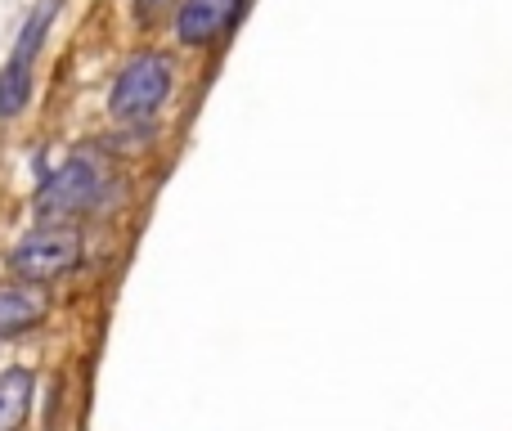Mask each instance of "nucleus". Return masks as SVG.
<instances>
[{
	"instance_id": "7ed1b4c3",
	"label": "nucleus",
	"mask_w": 512,
	"mask_h": 431,
	"mask_svg": "<svg viewBox=\"0 0 512 431\" xmlns=\"http://www.w3.org/2000/svg\"><path fill=\"white\" fill-rule=\"evenodd\" d=\"M171 95V63L162 54H135L113 81L108 95V113L131 122V117H149L153 108H162V99Z\"/></svg>"
},
{
	"instance_id": "423d86ee",
	"label": "nucleus",
	"mask_w": 512,
	"mask_h": 431,
	"mask_svg": "<svg viewBox=\"0 0 512 431\" xmlns=\"http://www.w3.org/2000/svg\"><path fill=\"white\" fill-rule=\"evenodd\" d=\"M32 391L36 378L27 369H5L0 373V431H18L32 414Z\"/></svg>"
},
{
	"instance_id": "39448f33",
	"label": "nucleus",
	"mask_w": 512,
	"mask_h": 431,
	"mask_svg": "<svg viewBox=\"0 0 512 431\" xmlns=\"http://www.w3.org/2000/svg\"><path fill=\"white\" fill-rule=\"evenodd\" d=\"M45 315L41 283H0V337H18Z\"/></svg>"
},
{
	"instance_id": "20e7f679",
	"label": "nucleus",
	"mask_w": 512,
	"mask_h": 431,
	"mask_svg": "<svg viewBox=\"0 0 512 431\" xmlns=\"http://www.w3.org/2000/svg\"><path fill=\"white\" fill-rule=\"evenodd\" d=\"M243 5L248 0H185L176 14V36L185 45H207L243 14Z\"/></svg>"
},
{
	"instance_id": "0eeeda50",
	"label": "nucleus",
	"mask_w": 512,
	"mask_h": 431,
	"mask_svg": "<svg viewBox=\"0 0 512 431\" xmlns=\"http://www.w3.org/2000/svg\"><path fill=\"white\" fill-rule=\"evenodd\" d=\"M59 9H63V0H41V5L27 14V23H23V32H18L14 54H9V59L36 63V54H41V45H45V32H50V23H54V14H59Z\"/></svg>"
},
{
	"instance_id": "6e6552de",
	"label": "nucleus",
	"mask_w": 512,
	"mask_h": 431,
	"mask_svg": "<svg viewBox=\"0 0 512 431\" xmlns=\"http://www.w3.org/2000/svg\"><path fill=\"white\" fill-rule=\"evenodd\" d=\"M32 99V63L9 59L0 72V117H18Z\"/></svg>"
},
{
	"instance_id": "1a4fd4ad",
	"label": "nucleus",
	"mask_w": 512,
	"mask_h": 431,
	"mask_svg": "<svg viewBox=\"0 0 512 431\" xmlns=\"http://www.w3.org/2000/svg\"><path fill=\"white\" fill-rule=\"evenodd\" d=\"M167 9H171V0H140V5H135V14H140V23H158Z\"/></svg>"
},
{
	"instance_id": "f257e3e1",
	"label": "nucleus",
	"mask_w": 512,
	"mask_h": 431,
	"mask_svg": "<svg viewBox=\"0 0 512 431\" xmlns=\"http://www.w3.org/2000/svg\"><path fill=\"white\" fill-rule=\"evenodd\" d=\"M104 189H108V167L95 153H77V158H68L59 171H50L41 180V189H36V216H41V225H63L68 216L99 207Z\"/></svg>"
},
{
	"instance_id": "f03ea898",
	"label": "nucleus",
	"mask_w": 512,
	"mask_h": 431,
	"mask_svg": "<svg viewBox=\"0 0 512 431\" xmlns=\"http://www.w3.org/2000/svg\"><path fill=\"white\" fill-rule=\"evenodd\" d=\"M81 261V234L72 225H36L9 252V270L23 283H54Z\"/></svg>"
}]
</instances>
